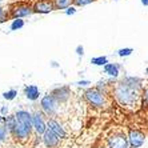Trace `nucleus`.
Masks as SVG:
<instances>
[{
  "label": "nucleus",
  "mask_w": 148,
  "mask_h": 148,
  "mask_svg": "<svg viewBox=\"0 0 148 148\" xmlns=\"http://www.w3.org/2000/svg\"><path fill=\"white\" fill-rule=\"evenodd\" d=\"M132 52H134V48L125 47V48H120L117 51V56H120V58H127V56L132 55Z\"/></svg>",
  "instance_id": "nucleus-21"
},
{
  "label": "nucleus",
  "mask_w": 148,
  "mask_h": 148,
  "mask_svg": "<svg viewBox=\"0 0 148 148\" xmlns=\"http://www.w3.org/2000/svg\"><path fill=\"white\" fill-rule=\"evenodd\" d=\"M139 91L130 87L128 84L121 80L120 83H117L114 88V95L116 97V100L123 106H132L138 99Z\"/></svg>",
  "instance_id": "nucleus-1"
},
{
  "label": "nucleus",
  "mask_w": 148,
  "mask_h": 148,
  "mask_svg": "<svg viewBox=\"0 0 148 148\" xmlns=\"http://www.w3.org/2000/svg\"><path fill=\"white\" fill-rule=\"evenodd\" d=\"M8 16H10V15L7 14V11L4 10V8L0 7V23H4V21H7Z\"/></svg>",
  "instance_id": "nucleus-23"
},
{
  "label": "nucleus",
  "mask_w": 148,
  "mask_h": 148,
  "mask_svg": "<svg viewBox=\"0 0 148 148\" xmlns=\"http://www.w3.org/2000/svg\"><path fill=\"white\" fill-rule=\"evenodd\" d=\"M140 3L144 5V7H148V0H140Z\"/></svg>",
  "instance_id": "nucleus-30"
},
{
  "label": "nucleus",
  "mask_w": 148,
  "mask_h": 148,
  "mask_svg": "<svg viewBox=\"0 0 148 148\" xmlns=\"http://www.w3.org/2000/svg\"><path fill=\"white\" fill-rule=\"evenodd\" d=\"M143 96H144V100L147 101V104H148V87L144 90V92H143Z\"/></svg>",
  "instance_id": "nucleus-28"
},
{
  "label": "nucleus",
  "mask_w": 148,
  "mask_h": 148,
  "mask_svg": "<svg viewBox=\"0 0 148 148\" xmlns=\"http://www.w3.org/2000/svg\"><path fill=\"white\" fill-rule=\"evenodd\" d=\"M43 141H44V144L48 148H55L56 145L59 144V138L51 131V130L47 128V131H45L44 135H43Z\"/></svg>",
  "instance_id": "nucleus-14"
},
{
  "label": "nucleus",
  "mask_w": 148,
  "mask_h": 148,
  "mask_svg": "<svg viewBox=\"0 0 148 148\" xmlns=\"http://www.w3.org/2000/svg\"><path fill=\"white\" fill-rule=\"evenodd\" d=\"M24 96L31 101H36L40 96V90H39L38 86L35 84H28L24 87Z\"/></svg>",
  "instance_id": "nucleus-13"
},
{
  "label": "nucleus",
  "mask_w": 148,
  "mask_h": 148,
  "mask_svg": "<svg viewBox=\"0 0 148 148\" xmlns=\"http://www.w3.org/2000/svg\"><path fill=\"white\" fill-rule=\"evenodd\" d=\"M7 114H8V108H7V107H1V114H0V115L5 116Z\"/></svg>",
  "instance_id": "nucleus-29"
},
{
  "label": "nucleus",
  "mask_w": 148,
  "mask_h": 148,
  "mask_svg": "<svg viewBox=\"0 0 148 148\" xmlns=\"http://www.w3.org/2000/svg\"><path fill=\"white\" fill-rule=\"evenodd\" d=\"M34 11L35 14H49L52 11H55V5H53V1L52 0H39L34 4Z\"/></svg>",
  "instance_id": "nucleus-6"
},
{
  "label": "nucleus",
  "mask_w": 148,
  "mask_h": 148,
  "mask_svg": "<svg viewBox=\"0 0 148 148\" xmlns=\"http://www.w3.org/2000/svg\"><path fill=\"white\" fill-rule=\"evenodd\" d=\"M31 128H28L27 125H24L23 123H20V121H17L16 120V125H15L14 128V131H12V135H14L15 138L17 139H27L29 135H31Z\"/></svg>",
  "instance_id": "nucleus-9"
},
{
  "label": "nucleus",
  "mask_w": 148,
  "mask_h": 148,
  "mask_svg": "<svg viewBox=\"0 0 148 148\" xmlns=\"http://www.w3.org/2000/svg\"><path fill=\"white\" fill-rule=\"evenodd\" d=\"M15 116H16V120L20 121V123H23L24 125H27L28 128H34V124H32V115L28 112V111L25 110H19L16 111V114H15Z\"/></svg>",
  "instance_id": "nucleus-12"
},
{
  "label": "nucleus",
  "mask_w": 148,
  "mask_h": 148,
  "mask_svg": "<svg viewBox=\"0 0 148 148\" xmlns=\"http://www.w3.org/2000/svg\"><path fill=\"white\" fill-rule=\"evenodd\" d=\"M107 144L108 148H130V140H128V136H125V134L116 132L107 138Z\"/></svg>",
  "instance_id": "nucleus-5"
},
{
  "label": "nucleus",
  "mask_w": 148,
  "mask_h": 148,
  "mask_svg": "<svg viewBox=\"0 0 148 148\" xmlns=\"http://www.w3.org/2000/svg\"><path fill=\"white\" fill-rule=\"evenodd\" d=\"M24 27V20L23 19H14L11 23V31H19Z\"/></svg>",
  "instance_id": "nucleus-19"
},
{
  "label": "nucleus",
  "mask_w": 148,
  "mask_h": 148,
  "mask_svg": "<svg viewBox=\"0 0 148 148\" xmlns=\"http://www.w3.org/2000/svg\"><path fill=\"white\" fill-rule=\"evenodd\" d=\"M75 52H76V55L79 56V58H82V56L84 55V47H83L82 44H79V45H77V47H76Z\"/></svg>",
  "instance_id": "nucleus-25"
},
{
  "label": "nucleus",
  "mask_w": 148,
  "mask_h": 148,
  "mask_svg": "<svg viewBox=\"0 0 148 148\" xmlns=\"http://www.w3.org/2000/svg\"><path fill=\"white\" fill-rule=\"evenodd\" d=\"M47 128L51 130L59 139H63V138H66L67 136L66 130H64V128L60 125V123H59L58 120H55V119H49V120L47 121Z\"/></svg>",
  "instance_id": "nucleus-10"
},
{
  "label": "nucleus",
  "mask_w": 148,
  "mask_h": 148,
  "mask_svg": "<svg viewBox=\"0 0 148 148\" xmlns=\"http://www.w3.org/2000/svg\"><path fill=\"white\" fill-rule=\"evenodd\" d=\"M32 14H35L34 5L25 3H16L10 5V17L12 19H23V17L31 16Z\"/></svg>",
  "instance_id": "nucleus-3"
},
{
  "label": "nucleus",
  "mask_w": 148,
  "mask_h": 148,
  "mask_svg": "<svg viewBox=\"0 0 148 148\" xmlns=\"http://www.w3.org/2000/svg\"><path fill=\"white\" fill-rule=\"evenodd\" d=\"M76 86H79V87H87V86H90L91 82L90 80H79V82H76L75 83Z\"/></svg>",
  "instance_id": "nucleus-27"
},
{
  "label": "nucleus",
  "mask_w": 148,
  "mask_h": 148,
  "mask_svg": "<svg viewBox=\"0 0 148 148\" xmlns=\"http://www.w3.org/2000/svg\"><path fill=\"white\" fill-rule=\"evenodd\" d=\"M59 104L60 103L55 99V96H53L52 93H47V95H44L40 100L41 111H43L47 116H55L56 112H58Z\"/></svg>",
  "instance_id": "nucleus-4"
},
{
  "label": "nucleus",
  "mask_w": 148,
  "mask_h": 148,
  "mask_svg": "<svg viewBox=\"0 0 148 148\" xmlns=\"http://www.w3.org/2000/svg\"><path fill=\"white\" fill-rule=\"evenodd\" d=\"M51 93L55 96V99L58 100L59 103H64V101L68 100L69 95H71V91H69L68 87L63 86V87H58V88H55Z\"/></svg>",
  "instance_id": "nucleus-11"
},
{
  "label": "nucleus",
  "mask_w": 148,
  "mask_h": 148,
  "mask_svg": "<svg viewBox=\"0 0 148 148\" xmlns=\"http://www.w3.org/2000/svg\"><path fill=\"white\" fill-rule=\"evenodd\" d=\"M8 130L5 128V125H0V141H3L4 139L7 138Z\"/></svg>",
  "instance_id": "nucleus-24"
},
{
  "label": "nucleus",
  "mask_w": 148,
  "mask_h": 148,
  "mask_svg": "<svg viewBox=\"0 0 148 148\" xmlns=\"http://www.w3.org/2000/svg\"><path fill=\"white\" fill-rule=\"evenodd\" d=\"M16 96H17V90H15V88H11V90L3 92V97L5 100H14Z\"/></svg>",
  "instance_id": "nucleus-20"
},
{
  "label": "nucleus",
  "mask_w": 148,
  "mask_h": 148,
  "mask_svg": "<svg viewBox=\"0 0 148 148\" xmlns=\"http://www.w3.org/2000/svg\"><path fill=\"white\" fill-rule=\"evenodd\" d=\"M128 140H130V145L132 148H139L144 144L145 136H144V134H141L138 130H130V132H128Z\"/></svg>",
  "instance_id": "nucleus-7"
},
{
  "label": "nucleus",
  "mask_w": 148,
  "mask_h": 148,
  "mask_svg": "<svg viewBox=\"0 0 148 148\" xmlns=\"http://www.w3.org/2000/svg\"><path fill=\"white\" fill-rule=\"evenodd\" d=\"M51 66H52V67H59V64H56V62H52Z\"/></svg>",
  "instance_id": "nucleus-32"
},
{
  "label": "nucleus",
  "mask_w": 148,
  "mask_h": 148,
  "mask_svg": "<svg viewBox=\"0 0 148 148\" xmlns=\"http://www.w3.org/2000/svg\"><path fill=\"white\" fill-rule=\"evenodd\" d=\"M4 125H5V128L8 130V132H11V134H12L15 125H16V116H15V115H14V116H5Z\"/></svg>",
  "instance_id": "nucleus-17"
},
{
  "label": "nucleus",
  "mask_w": 148,
  "mask_h": 148,
  "mask_svg": "<svg viewBox=\"0 0 148 148\" xmlns=\"http://www.w3.org/2000/svg\"><path fill=\"white\" fill-rule=\"evenodd\" d=\"M120 68H121V66L117 64V63H108V64H106L103 67V71H104V73H107L111 77H117L119 73H120Z\"/></svg>",
  "instance_id": "nucleus-15"
},
{
  "label": "nucleus",
  "mask_w": 148,
  "mask_h": 148,
  "mask_svg": "<svg viewBox=\"0 0 148 148\" xmlns=\"http://www.w3.org/2000/svg\"><path fill=\"white\" fill-rule=\"evenodd\" d=\"M55 10H67L68 7L73 5V0H52Z\"/></svg>",
  "instance_id": "nucleus-16"
},
{
  "label": "nucleus",
  "mask_w": 148,
  "mask_h": 148,
  "mask_svg": "<svg viewBox=\"0 0 148 148\" xmlns=\"http://www.w3.org/2000/svg\"><path fill=\"white\" fill-rule=\"evenodd\" d=\"M91 64L99 66V67H104L106 64H108V58L107 56H96V58H92L91 59Z\"/></svg>",
  "instance_id": "nucleus-18"
},
{
  "label": "nucleus",
  "mask_w": 148,
  "mask_h": 148,
  "mask_svg": "<svg viewBox=\"0 0 148 148\" xmlns=\"http://www.w3.org/2000/svg\"><path fill=\"white\" fill-rule=\"evenodd\" d=\"M4 121H5V116L0 115V123H4Z\"/></svg>",
  "instance_id": "nucleus-31"
},
{
  "label": "nucleus",
  "mask_w": 148,
  "mask_h": 148,
  "mask_svg": "<svg viewBox=\"0 0 148 148\" xmlns=\"http://www.w3.org/2000/svg\"><path fill=\"white\" fill-rule=\"evenodd\" d=\"M145 72H147V73H148V68H147V69H145Z\"/></svg>",
  "instance_id": "nucleus-34"
},
{
  "label": "nucleus",
  "mask_w": 148,
  "mask_h": 148,
  "mask_svg": "<svg viewBox=\"0 0 148 148\" xmlns=\"http://www.w3.org/2000/svg\"><path fill=\"white\" fill-rule=\"evenodd\" d=\"M84 99L88 101V104H91V106H93V107H96V108H103L107 104L104 92L97 90L96 87L95 88H88L84 92Z\"/></svg>",
  "instance_id": "nucleus-2"
},
{
  "label": "nucleus",
  "mask_w": 148,
  "mask_h": 148,
  "mask_svg": "<svg viewBox=\"0 0 148 148\" xmlns=\"http://www.w3.org/2000/svg\"><path fill=\"white\" fill-rule=\"evenodd\" d=\"M93 1L95 0H73V5L75 7H84V5H88Z\"/></svg>",
  "instance_id": "nucleus-22"
},
{
  "label": "nucleus",
  "mask_w": 148,
  "mask_h": 148,
  "mask_svg": "<svg viewBox=\"0 0 148 148\" xmlns=\"http://www.w3.org/2000/svg\"><path fill=\"white\" fill-rule=\"evenodd\" d=\"M32 124H34V128L38 135H44V132L47 131V123L44 121L41 114H39V112L32 114Z\"/></svg>",
  "instance_id": "nucleus-8"
},
{
  "label": "nucleus",
  "mask_w": 148,
  "mask_h": 148,
  "mask_svg": "<svg viewBox=\"0 0 148 148\" xmlns=\"http://www.w3.org/2000/svg\"><path fill=\"white\" fill-rule=\"evenodd\" d=\"M3 1H4V0H0V4H1V3H3Z\"/></svg>",
  "instance_id": "nucleus-33"
},
{
  "label": "nucleus",
  "mask_w": 148,
  "mask_h": 148,
  "mask_svg": "<svg viewBox=\"0 0 148 148\" xmlns=\"http://www.w3.org/2000/svg\"><path fill=\"white\" fill-rule=\"evenodd\" d=\"M99 148H104V147H99Z\"/></svg>",
  "instance_id": "nucleus-35"
},
{
  "label": "nucleus",
  "mask_w": 148,
  "mask_h": 148,
  "mask_svg": "<svg viewBox=\"0 0 148 148\" xmlns=\"http://www.w3.org/2000/svg\"><path fill=\"white\" fill-rule=\"evenodd\" d=\"M76 11H77V10H76L75 5H71V7H68L66 11H64V12H66V15L71 16V15H75V14H76Z\"/></svg>",
  "instance_id": "nucleus-26"
}]
</instances>
